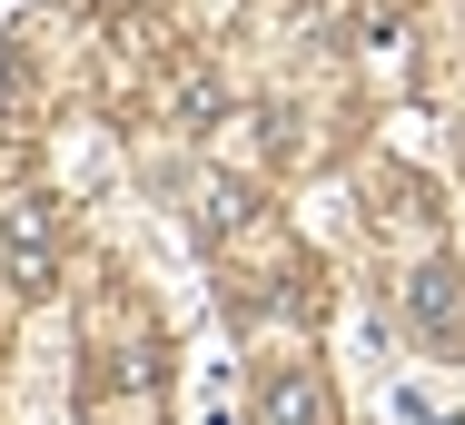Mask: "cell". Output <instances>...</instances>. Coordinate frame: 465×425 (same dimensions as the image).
Masks as SVG:
<instances>
[{
    "instance_id": "3",
    "label": "cell",
    "mask_w": 465,
    "mask_h": 425,
    "mask_svg": "<svg viewBox=\"0 0 465 425\" xmlns=\"http://www.w3.org/2000/svg\"><path fill=\"white\" fill-rule=\"evenodd\" d=\"M406 317H416L426 337H456V277H416V287H406Z\"/></svg>"
},
{
    "instance_id": "2",
    "label": "cell",
    "mask_w": 465,
    "mask_h": 425,
    "mask_svg": "<svg viewBox=\"0 0 465 425\" xmlns=\"http://www.w3.org/2000/svg\"><path fill=\"white\" fill-rule=\"evenodd\" d=\"M258 416H268V425H337V396H327V386H317L307 366H287V376H268Z\"/></svg>"
},
{
    "instance_id": "1",
    "label": "cell",
    "mask_w": 465,
    "mask_h": 425,
    "mask_svg": "<svg viewBox=\"0 0 465 425\" xmlns=\"http://www.w3.org/2000/svg\"><path fill=\"white\" fill-rule=\"evenodd\" d=\"M0 267H10V287H20V297H40V287H50L60 238H50V208H40V198H20V208L0 218Z\"/></svg>"
}]
</instances>
